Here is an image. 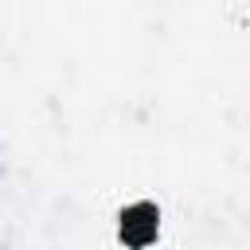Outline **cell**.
<instances>
[{"instance_id": "cell-1", "label": "cell", "mask_w": 250, "mask_h": 250, "mask_svg": "<svg viewBox=\"0 0 250 250\" xmlns=\"http://www.w3.org/2000/svg\"><path fill=\"white\" fill-rule=\"evenodd\" d=\"M160 238V207L152 199L125 203L117 215V242L125 250H148Z\"/></svg>"}]
</instances>
